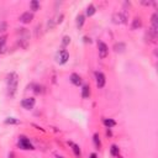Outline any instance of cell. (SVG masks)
Wrapping results in <instances>:
<instances>
[{"label":"cell","instance_id":"obj_25","mask_svg":"<svg viewBox=\"0 0 158 158\" xmlns=\"http://www.w3.org/2000/svg\"><path fill=\"white\" fill-rule=\"evenodd\" d=\"M152 2H142V5H151Z\"/></svg>","mask_w":158,"mask_h":158},{"label":"cell","instance_id":"obj_3","mask_svg":"<svg viewBox=\"0 0 158 158\" xmlns=\"http://www.w3.org/2000/svg\"><path fill=\"white\" fill-rule=\"evenodd\" d=\"M69 59V53L67 50H59L56 54V62L58 64H66Z\"/></svg>","mask_w":158,"mask_h":158},{"label":"cell","instance_id":"obj_5","mask_svg":"<svg viewBox=\"0 0 158 158\" xmlns=\"http://www.w3.org/2000/svg\"><path fill=\"white\" fill-rule=\"evenodd\" d=\"M98 50H99V57L100 58H106L108 57V54H109V48H108V46L103 42V41H99L98 42Z\"/></svg>","mask_w":158,"mask_h":158},{"label":"cell","instance_id":"obj_16","mask_svg":"<svg viewBox=\"0 0 158 158\" xmlns=\"http://www.w3.org/2000/svg\"><path fill=\"white\" fill-rule=\"evenodd\" d=\"M142 26V21H141V19L140 17H136L133 20V22H132V30H137V29H140Z\"/></svg>","mask_w":158,"mask_h":158},{"label":"cell","instance_id":"obj_9","mask_svg":"<svg viewBox=\"0 0 158 158\" xmlns=\"http://www.w3.org/2000/svg\"><path fill=\"white\" fill-rule=\"evenodd\" d=\"M70 82L75 87H81L82 85V77L77 73H73V74H70Z\"/></svg>","mask_w":158,"mask_h":158},{"label":"cell","instance_id":"obj_29","mask_svg":"<svg viewBox=\"0 0 158 158\" xmlns=\"http://www.w3.org/2000/svg\"><path fill=\"white\" fill-rule=\"evenodd\" d=\"M117 158H124V157H121L120 154H118V156H117Z\"/></svg>","mask_w":158,"mask_h":158},{"label":"cell","instance_id":"obj_19","mask_svg":"<svg viewBox=\"0 0 158 158\" xmlns=\"http://www.w3.org/2000/svg\"><path fill=\"white\" fill-rule=\"evenodd\" d=\"M110 152H111V154H112V156L117 157L118 154H120V148H118L116 145H112V146L110 147Z\"/></svg>","mask_w":158,"mask_h":158},{"label":"cell","instance_id":"obj_12","mask_svg":"<svg viewBox=\"0 0 158 158\" xmlns=\"http://www.w3.org/2000/svg\"><path fill=\"white\" fill-rule=\"evenodd\" d=\"M89 96H90V87L85 84L82 88V98L83 99H89Z\"/></svg>","mask_w":158,"mask_h":158},{"label":"cell","instance_id":"obj_28","mask_svg":"<svg viewBox=\"0 0 158 158\" xmlns=\"http://www.w3.org/2000/svg\"><path fill=\"white\" fill-rule=\"evenodd\" d=\"M84 41H85V42H90V38H88V37H84Z\"/></svg>","mask_w":158,"mask_h":158},{"label":"cell","instance_id":"obj_13","mask_svg":"<svg viewBox=\"0 0 158 158\" xmlns=\"http://www.w3.org/2000/svg\"><path fill=\"white\" fill-rule=\"evenodd\" d=\"M103 124L108 127V129H111V127H114V126H116V121H114L112 118H103Z\"/></svg>","mask_w":158,"mask_h":158},{"label":"cell","instance_id":"obj_23","mask_svg":"<svg viewBox=\"0 0 158 158\" xmlns=\"http://www.w3.org/2000/svg\"><path fill=\"white\" fill-rule=\"evenodd\" d=\"M6 27H8V25H6L5 21L0 22V32H5V31H6Z\"/></svg>","mask_w":158,"mask_h":158},{"label":"cell","instance_id":"obj_4","mask_svg":"<svg viewBox=\"0 0 158 158\" xmlns=\"http://www.w3.org/2000/svg\"><path fill=\"white\" fill-rule=\"evenodd\" d=\"M127 19H129V15H127L126 11H124V12H115L112 15V22L114 24H126Z\"/></svg>","mask_w":158,"mask_h":158},{"label":"cell","instance_id":"obj_21","mask_svg":"<svg viewBox=\"0 0 158 158\" xmlns=\"http://www.w3.org/2000/svg\"><path fill=\"white\" fill-rule=\"evenodd\" d=\"M125 48H126V46H125L124 43H116V45L114 46V50H115L116 52H124Z\"/></svg>","mask_w":158,"mask_h":158},{"label":"cell","instance_id":"obj_20","mask_svg":"<svg viewBox=\"0 0 158 158\" xmlns=\"http://www.w3.org/2000/svg\"><path fill=\"white\" fill-rule=\"evenodd\" d=\"M30 6H31V10H32V11L40 10V3L37 2V0H32V2L30 3Z\"/></svg>","mask_w":158,"mask_h":158},{"label":"cell","instance_id":"obj_22","mask_svg":"<svg viewBox=\"0 0 158 158\" xmlns=\"http://www.w3.org/2000/svg\"><path fill=\"white\" fill-rule=\"evenodd\" d=\"M70 43V37L69 36H64L63 37V41H62V45L66 47V46H68Z\"/></svg>","mask_w":158,"mask_h":158},{"label":"cell","instance_id":"obj_30","mask_svg":"<svg viewBox=\"0 0 158 158\" xmlns=\"http://www.w3.org/2000/svg\"><path fill=\"white\" fill-rule=\"evenodd\" d=\"M57 158H63V157H57Z\"/></svg>","mask_w":158,"mask_h":158},{"label":"cell","instance_id":"obj_8","mask_svg":"<svg viewBox=\"0 0 158 158\" xmlns=\"http://www.w3.org/2000/svg\"><path fill=\"white\" fill-rule=\"evenodd\" d=\"M20 21H21L22 24H30L32 20H33V14L32 12H30V11H26V12H24L21 16H20Z\"/></svg>","mask_w":158,"mask_h":158},{"label":"cell","instance_id":"obj_26","mask_svg":"<svg viewBox=\"0 0 158 158\" xmlns=\"http://www.w3.org/2000/svg\"><path fill=\"white\" fill-rule=\"evenodd\" d=\"M106 135H108V136H112V133H111L110 129H108V131H106Z\"/></svg>","mask_w":158,"mask_h":158},{"label":"cell","instance_id":"obj_15","mask_svg":"<svg viewBox=\"0 0 158 158\" xmlns=\"http://www.w3.org/2000/svg\"><path fill=\"white\" fill-rule=\"evenodd\" d=\"M95 11H96V8L93 5V4H89L88 5V8H87V10H85V14H87V16H93L94 14H95Z\"/></svg>","mask_w":158,"mask_h":158},{"label":"cell","instance_id":"obj_24","mask_svg":"<svg viewBox=\"0 0 158 158\" xmlns=\"http://www.w3.org/2000/svg\"><path fill=\"white\" fill-rule=\"evenodd\" d=\"M36 94H40V93H42V87H40V85H35V90H33Z\"/></svg>","mask_w":158,"mask_h":158},{"label":"cell","instance_id":"obj_10","mask_svg":"<svg viewBox=\"0 0 158 158\" xmlns=\"http://www.w3.org/2000/svg\"><path fill=\"white\" fill-rule=\"evenodd\" d=\"M6 41H8V36L3 35L0 36V54H3L6 52Z\"/></svg>","mask_w":158,"mask_h":158},{"label":"cell","instance_id":"obj_7","mask_svg":"<svg viewBox=\"0 0 158 158\" xmlns=\"http://www.w3.org/2000/svg\"><path fill=\"white\" fill-rule=\"evenodd\" d=\"M35 104H36L35 98H25L24 100L21 101V106H22L24 109H26V110H31V109H33Z\"/></svg>","mask_w":158,"mask_h":158},{"label":"cell","instance_id":"obj_14","mask_svg":"<svg viewBox=\"0 0 158 158\" xmlns=\"http://www.w3.org/2000/svg\"><path fill=\"white\" fill-rule=\"evenodd\" d=\"M84 21H85V17H84V15L79 14V15L77 16V27H78V29H82V27H83V25H84Z\"/></svg>","mask_w":158,"mask_h":158},{"label":"cell","instance_id":"obj_1","mask_svg":"<svg viewBox=\"0 0 158 158\" xmlns=\"http://www.w3.org/2000/svg\"><path fill=\"white\" fill-rule=\"evenodd\" d=\"M17 84H19V75L16 73H10L6 77V85H8V95L10 98L15 96V93L17 90Z\"/></svg>","mask_w":158,"mask_h":158},{"label":"cell","instance_id":"obj_27","mask_svg":"<svg viewBox=\"0 0 158 158\" xmlns=\"http://www.w3.org/2000/svg\"><path fill=\"white\" fill-rule=\"evenodd\" d=\"M90 158H98L96 153H91V154H90Z\"/></svg>","mask_w":158,"mask_h":158},{"label":"cell","instance_id":"obj_11","mask_svg":"<svg viewBox=\"0 0 158 158\" xmlns=\"http://www.w3.org/2000/svg\"><path fill=\"white\" fill-rule=\"evenodd\" d=\"M68 145L72 147V149H73V152H74V154H75V157H77V158H81V157H82V151H81V147H79L78 145H75V143H73V142H68Z\"/></svg>","mask_w":158,"mask_h":158},{"label":"cell","instance_id":"obj_17","mask_svg":"<svg viewBox=\"0 0 158 158\" xmlns=\"http://www.w3.org/2000/svg\"><path fill=\"white\" fill-rule=\"evenodd\" d=\"M93 141H94V146H95L98 149L101 147V141H100V137H99L98 133H95V135L93 136Z\"/></svg>","mask_w":158,"mask_h":158},{"label":"cell","instance_id":"obj_2","mask_svg":"<svg viewBox=\"0 0 158 158\" xmlns=\"http://www.w3.org/2000/svg\"><path fill=\"white\" fill-rule=\"evenodd\" d=\"M17 146L21 149H26V151H33L35 147L32 146V143L30 142V140L25 136H20L19 141H17Z\"/></svg>","mask_w":158,"mask_h":158},{"label":"cell","instance_id":"obj_18","mask_svg":"<svg viewBox=\"0 0 158 158\" xmlns=\"http://www.w3.org/2000/svg\"><path fill=\"white\" fill-rule=\"evenodd\" d=\"M5 124L6 125H17V124H20V121L15 117H8L5 120Z\"/></svg>","mask_w":158,"mask_h":158},{"label":"cell","instance_id":"obj_6","mask_svg":"<svg viewBox=\"0 0 158 158\" xmlns=\"http://www.w3.org/2000/svg\"><path fill=\"white\" fill-rule=\"evenodd\" d=\"M95 82L98 88H104L106 83V78L101 72H95Z\"/></svg>","mask_w":158,"mask_h":158}]
</instances>
